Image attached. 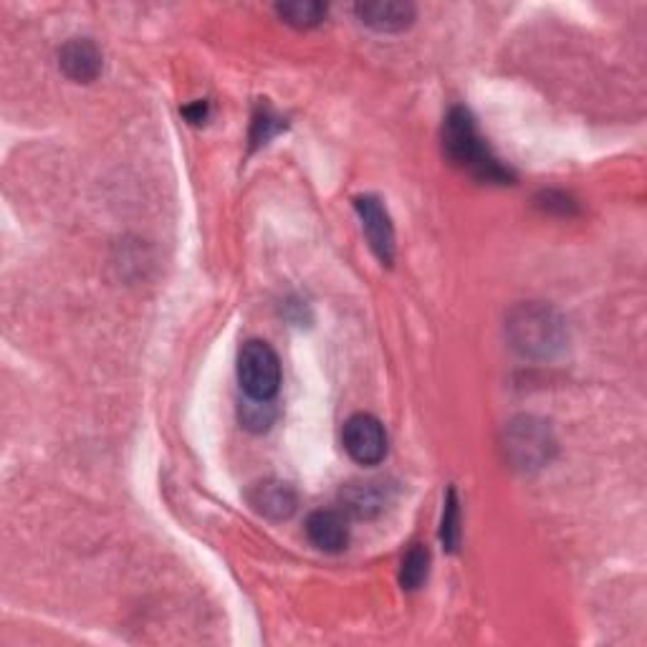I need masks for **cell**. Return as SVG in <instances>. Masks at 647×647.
<instances>
[{
	"instance_id": "obj_1",
	"label": "cell",
	"mask_w": 647,
	"mask_h": 647,
	"mask_svg": "<svg viewBox=\"0 0 647 647\" xmlns=\"http://www.w3.org/2000/svg\"><path fill=\"white\" fill-rule=\"evenodd\" d=\"M443 152L460 170H468L484 182L511 180V170L488 150L486 139L480 137L474 115L466 107H453L443 121Z\"/></svg>"
},
{
	"instance_id": "obj_2",
	"label": "cell",
	"mask_w": 647,
	"mask_h": 647,
	"mask_svg": "<svg viewBox=\"0 0 647 647\" xmlns=\"http://www.w3.org/2000/svg\"><path fill=\"white\" fill-rule=\"evenodd\" d=\"M506 337L516 352L529 360H552L570 339L559 311L537 301L513 306L506 317Z\"/></svg>"
},
{
	"instance_id": "obj_3",
	"label": "cell",
	"mask_w": 647,
	"mask_h": 647,
	"mask_svg": "<svg viewBox=\"0 0 647 647\" xmlns=\"http://www.w3.org/2000/svg\"><path fill=\"white\" fill-rule=\"evenodd\" d=\"M503 453L513 468L537 470L552 463L556 441L552 427L539 417H516L503 431Z\"/></svg>"
},
{
	"instance_id": "obj_4",
	"label": "cell",
	"mask_w": 647,
	"mask_h": 647,
	"mask_svg": "<svg viewBox=\"0 0 647 647\" xmlns=\"http://www.w3.org/2000/svg\"><path fill=\"white\" fill-rule=\"evenodd\" d=\"M238 382L248 400H274L282 388V362L274 349L258 339L243 344L238 352Z\"/></svg>"
},
{
	"instance_id": "obj_5",
	"label": "cell",
	"mask_w": 647,
	"mask_h": 647,
	"mask_svg": "<svg viewBox=\"0 0 647 647\" xmlns=\"http://www.w3.org/2000/svg\"><path fill=\"white\" fill-rule=\"evenodd\" d=\"M342 443L349 458L360 466H378L388 456V433L378 417L360 413L344 423Z\"/></svg>"
},
{
	"instance_id": "obj_6",
	"label": "cell",
	"mask_w": 647,
	"mask_h": 647,
	"mask_svg": "<svg viewBox=\"0 0 647 647\" xmlns=\"http://www.w3.org/2000/svg\"><path fill=\"white\" fill-rule=\"evenodd\" d=\"M354 210L360 215L362 231L367 235V243L374 256H378L384 266L395 261V229H392L388 208L382 205L380 198L360 195L354 200Z\"/></svg>"
},
{
	"instance_id": "obj_7",
	"label": "cell",
	"mask_w": 647,
	"mask_h": 647,
	"mask_svg": "<svg viewBox=\"0 0 647 647\" xmlns=\"http://www.w3.org/2000/svg\"><path fill=\"white\" fill-rule=\"evenodd\" d=\"M357 19L367 29L378 33H400L413 25L415 21V6L402 3V0H367V3L354 6Z\"/></svg>"
},
{
	"instance_id": "obj_8",
	"label": "cell",
	"mask_w": 647,
	"mask_h": 647,
	"mask_svg": "<svg viewBox=\"0 0 647 647\" xmlns=\"http://www.w3.org/2000/svg\"><path fill=\"white\" fill-rule=\"evenodd\" d=\"M59 66L72 82L92 84L102 74V51L89 39H72L61 49Z\"/></svg>"
},
{
	"instance_id": "obj_9",
	"label": "cell",
	"mask_w": 647,
	"mask_h": 647,
	"mask_svg": "<svg viewBox=\"0 0 647 647\" xmlns=\"http://www.w3.org/2000/svg\"><path fill=\"white\" fill-rule=\"evenodd\" d=\"M248 501L261 516L271 521H284L296 511V494L284 480H261L248 491Z\"/></svg>"
},
{
	"instance_id": "obj_10",
	"label": "cell",
	"mask_w": 647,
	"mask_h": 647,
	"mask_svg": "<svg viewBox=\"0 0 647 647\" xmlns=\"http://www.w3.org/2000/svg\"><path fill=\"white\" fill-rule=\"evenodd\" d=\"M306 537L319 552L339 554L344 552L349 544V529L342 513L337 511H314L306 519Z\"/></svg>"
},
{
	"instance_id": "obj_11",
	"label": "cell",
	"mask_w": 647,
	"mask_h": 647,
	"mask_svg": "<svg viewBox=\"0 0 647 647\" xmlns=\"http://www.w3.org/2000/svg\"><path fill=\"white\" fill-rule=\"evenodd\" d=\"M276 13L294 29H314L327 19V6L317 0H291V3H278Z\"/></svg>"
},
{
	"instance_id": "obj_12",
	"label": "cell",
	"mask_w": 647,
	"mask_h": 647,
	"mask_svg": "<svg viewBox=\"0 0 647 647\" xmlns=\"http://www.w3.org/2000/svg\"><path fill=\"white\" fill-rule=\"evenodd\" d=\"M344 506L347 511L360 516V519H370V516L382 511L384 494L378 484H354L347 488Z\"/></svg>"
},
{
	"instance_id": "obj_13",
	"label": "cell",
	"mask_w": 647,
	"mask_h": 647,
	"mask_svg": "<svg viewBox=\"0 0 647 647\" xmlns=\"http://www.w3.org/2000/svg\"><path fill=\"white\" fill-rule=\"evenodd\" d=\"M427 570H431V552H427L423 544H415L405 554V559H402V566H400L402 590L413 592L423 587V582L427 580Z\"/></svg>"
},
{
	"instance_id": "obj_14",
	"label": "cell",
	"mask_w": 647,
	"mask_h": 647,
	"mask_svg": "<svg viewBox=\"0 0 647 647\" xmlns=\"http://www.w3.org/2000/svg\"><path fill=\"white\" fill-rule=\"evenodd\" d=\"M441 539L448 552H456V549L460 547V509H458V496L453 488L448 491V498H445Z\"/></svg>"
},
{
	"instance_id": "obj_15",
	"label": "cell",
	"mask_w": 647,
	"mask_h": 647,
	"mask_svg": "<svg viewBox=\"0 0 647 647\" xmlns=\"http://www.w3.org/2000/svg\"><path fill=\"white\" fill-rule=\"evenodd\" d=\"M284 127L286 125H284L282 117L274 115V112H271L268 107H261L258 115L253 117V129H251V142H253V147L266 145L268 139L282 132Z\"/></svg>"
},
{
	"instance_id": "obj_16",
	"label": "cell",
	"mask_w": 647,
	"mask_h": 647,
	"mask_svg": "<svg viewBox=\"0 0 647 647\" xmlns=\"http://www.w3.org/2000/svg\"><path fill=\"white\" fill-rule=\"evenodd\" d=\"M274 417H276V410L271 402L248 400L241 410V420L248 431H268V425L274 423Z\"/></svg>"
},
{
	"instance_id": "obj_17",
	"label": "cell",
	"mask_w": 647,
	"mask_h": 647,
	"mask_svg": "<svg viewBox=\"0 0 647 647\" xmlns=\"http://www.w3.org/2000/svg\"><path fill=\"white\" fill-rule=\"evenodd\" d=\"M192 125H203V121L208 119V102H195L192 107H185V112H182Z\"/></svg>"
}]
</instances>
